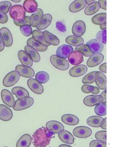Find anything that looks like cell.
I'll list each match as a JSON object with an SVG mask.
<instances>
[{"label":"cell","mask_w":131,"mask_h":147,"mask_svg":"<svg viewBox=\"0 0 131 147\" xmlns=\"http://www.w3.org/2000/svg\"><path fill=\"white\" fill-rule=\"evenodd\" d=\"M75 49L76 51L81 52L82 55H84L86 57H91L92 55H94V53L91 51L90 48L85 44L77 46Z\"/></svg>","instance_id":"obj_38"},{"label":"cell","mask_w":131,"mask_h":147,"mask_svg":"<svg viewBox=\"0 0 131 147\" xmlns=\"http://www.w3.org/2000/svg\"><path fill=\"white\" fill-rule=\"evenodd\" d=\"M100 8V4L98 2H94L89 5L85 9V13L87 16H91L99 10Z\"/></svg>","instance_id":"obj_36"},{"label":"cell","mask_w":131,"mask_h":147,"mask_svg":"<svg viewBox=\"0 0 131 147\" xmlns=\"http://www.w3.org/2000/svg\"><path fill=\"white\" fill-rule=\"evenodd\" d=\"M27 85L30 90L36 94H41L44 92L43 85L33 78H30L27 81Z\"/></svg>","instance_id":"obj_7"},{"label":"cell","mask_w":131,"mask_h":147,"mask_svg":"<svg viewBox=\"0 0 131 147\" xmlns=\"http://www.w3.org/2000/svg\"><path fill=\"white\" fill-rule=\"evenodd\" d=\"M86 3V4L89 5L91 4H92L94 2H95V0H93V1H91V0H85Z\"/></svg>","instance_id":"obj_57"},{"label":"cell","mask_w":131,"mask_h":147,"mask_svg":"<svg viewBox=\"0 0 131 147\" xmlns=\"http://www.w3.org/2000/svg\"><path fill=\"white\" fill-rule=\"evenodd\" d=\"M12 93L15 94L18 99L29 96V94L27 90L25 88L20 86H17L13 88L12 89Z\"/></svg>","instance_id":"obj_32"},{"label":"cell","mask_w":131,"mask_h":147,"mask_svg":"<svg viewBox=\"0 0 131 147\" xmlns=\"http://www.w3.org/2000/svg\"><path fill=\"white\" fill-rule=\"evenodd\" d=\"M46 127L54 134L62 133L64 130V126L56 121H50L46 123Z\"/></svg>","instance_id":"obj_9"},{"label":"cell","mask_w":131,"mask_h":147,"mask_svg":"<svg viewBox=\"0 0 131 147\" xmlns=\"http://www.w3.org/2000/svg\"><path fill=\"white\" fill-rule=\"evenodd\" d=\"M4 41L3 39L2 36L1 34H0V52H2L4 50Z\"/></svg>","instance_id":"obj_52"},{"label":"cell","mask_w":131,"mask_h":147,"mask_svg":"<svg viewBox=\"0 0 131 147\" xmlns=\"http://www.w3.org/2000/svg\"><path fill=\"white\" fill-rule=\"evenodd\" d=\"M7 21H8V16L7 14L0 11V23L4 24L7 23Z\"/></svg>","instance_id":"obj_50"},{"label":"cell","mask_w":131,"mask_h":147,"mask_svg":"<svg viewBox=\"0 0 131 147\" xmlns=\"http://www.w3.org/2000/svg\"><path fill=\"white\" fill-rule=\"evenodd\" d=\"M105 122V119L99 116H92L88 119L87 123L88 125L92 127H101Z\"/></svg>","instance_id":"obj_23"},{"label":"cell","mask_w":131,"mask_h":147,"mask_svg":"<svg viewBox=\"0 0 131 147\" xmlns=\"http://www.w3.org/2000/svg\"><path fill=\"white\" fill-rule=\"evenodd\" d=\"M50 62L55 68L61 71H66L69 69V62L67 60L56 55H53L51 56Z\"/></svg>","instance_id":"obj_3"},{"label":"cell","mask_w":131,"mask_h":147,"mask_svg":"<svg viewBox=\"0 0 131 147\" xmlns=\"http://www.w3.org/2000/svg\"><path fill=\"white\" fill-rule=\"evenodd\" d=\"M52 20V16L50 14H44L42 16L41 21L37 29L38 30H44L49 26Z\"/></svg>","instance_id":"obj_28"},{"label":"cell","mask_w":131,"mask_h":147,"mask_svg":"<svg viewBox=\"0 0 131 147\" xmlns=\"http://www.w3.org/2000/svg\"><path fill=\"white\" fill-rule=\"evenodd\" d=\"M43 35L44 37L45 40L48 42L50 45L53 46H58L60 44V40L57 37L51 33L50 32L48 31H45L43 32Z\"/></svg>","instance_id":"obj_26"},{"label":"cell","mask_w":131,"mask_h":147,"mask_svg":"<svg viewBox=\"0 0 131 147\" xmlns=\"http://www.w3.org/2000/svg\"><path fill=\"white\" fill-rule=\"evenodd\" d=\"M13 116L12 110L6 106L0 105V119L3 121H9Z\"/></svg>","instance_id":"obj_16"},{"label":"cell","mask_w":131,"mask_h":147,"mask_svg":"<svg viewBox=\"0 0 131 147\" xmlns=\"http://www.w3.org/2000/svg\"><path fill=\"white\" fill-rule=\"evenodd\" d=\"M34 103V100L32 97H25L18 99L14 103L13 109L16 111H21L29 108Z\"/></svg>","instance_id":"obj_2"},{"label":"cell","mask_w":131,"mask_h":147,"mask_svg":"<svg viewBox=\"0 0 131 147\" xmlns=\"http://www.w3.org/2000/svg\"><path fill=\"white\" fill-rule=\"evenodd\" d=\"M96 38L97 40L100 44H106L107 43V30H101L97 32Z\"/></svg>","instance_id":"obj_43"},{"label":"cell","mask_w":131,"mask_h":147,"mask_svg":"<svg viewBox=\"0 0 131 147\" xmlns=\"http://www.w3.org/2000/svg\"><path fill=\"white\" fill-rule=\"evenodd\" d=\"M86 26L82 21H78L74 24L72 27V33L74 36L81 37L85 33Z\"/></svg>","instance_id":"obj_10"},{"label":"cell","mask_w":131,"mask_h":147,"mask_svg":"<svg viewBox=\"0 0 131 147\" xmlns=\"http://www.w3.org/2000/svg\"><path fill=\"white\" fill-rule=\"evenodd\" d=\"M73 51V48L71 46L63 45L58 48L56 53V56L62 58H67L69 55Z\"/></svg>","instance_id":"obj_14"},{"label":"cell","mask_w":131,"mask_h":147,"mask_svg":"<svg viewBox=\"0 0 131 147\" xmlns=\"http://www.w3.org/2000/svg\"><path fill=\"white\" fill-rule=\"evenodd\" d=\"M35 78V80L41 84H44L47 82L49 80L50 76L48 74L46 71H41L38 72L36 74Z\"/></svg>","instance_id":"obj_40"},{"label":"cell","mask_w":131,"mask_h":147,"mask_svg":"<svg viewBox=\"0 0 131 147\" xmlns=\"http://www.w3.org/2000/svg\"><path fill=\"white\" fill-rule=\"evenodd\" d=\"M0 34L2 36L5 46L6 47H11L13 43V38L9 29L6 27L2 28L0 30Z\"/></svg>","instance_id":"obj_15"},{"label":"cell","mask_w":131,"mask_h":147,"mask_svg":"<svg viewBox=\"0 0 131 147\" xmlns=\"http://www.w3.org/2000/svg\"><path fill=\"white\" fill-rule=\"evenodd\" d=\"M91 20L92 23L96 25H101L107 24V13H100L97 14L92 18Z\"/></svg>","instance_id":"obj_35"},{"label":"cell","mask_w":131,"mask_h":147,"mask_svg":"<svg viewBox=\"0 0 131 147\" xmlns=\"http://www.w3.org/2000/svg\"></svg>","instance_id":"obj_60"},{"label":"cell","mask_w":131,"mask_h":147,"mask_svg":"<svg viewBox=\"0 0 131 147\" xmlns=\"http://www.w3.org/2000/svg\"><path fill=\"white\" fill-rule=\"evenodd\" d=\"M9 14L14 21H20L25 18L26 11L22 6L16 5L10 8Z\"/></svg>","instance_id":"obj_4"},{"label":"cell","mask_w":131,"mask_h":147,"mask_svg":"<svg viewBox=\"0 0 131 147\" xmlns=\"http://www.w3.org/2000/svg\"><path fill=\"white\" fill-rule=\"evenodd\" d=\"M25 52L27 54L32 61L35 62H39L40 61L41 57L39 53L35 49L30 46H26L24 48Z\"/></svg>","instance_id":"obj_22"},{"label":"cell","mask_w":131,"mask_h":147,"mask_svg":"<svg viewBox=\"0 0 131 147\" xmlns=\"http://www.w3.org/2000/svg\"><path fill=\"white\" fill-rule=\"evenodd\" d=\"M56 28L59 31L61 32H64L66 31V28L61 22L58 21L56 23Z\"/></svg>","instance_id":"obj_49"},{"label":"cell","mask_w":131,"mask_h":147,"mask_svg":"<svg viewBox=\"0 0 131 147\" xmlns=\"http://www.w3.org/2000/svg\"><path fill=\"white\" fill-rule=\"evenodd\" d=\"M100 28L102 30H106V29H107V24H102V25H100Z\"/></svg>","instance_id":"obj_56"},{"label":"cell","mask_w":131,"mask_h":147,"mask_svg":"<svg viewBox=\"0 0 131 147\" xmlns=\"http://www.w3.org/2000/svg\"><path fill=\"white\" fill-rule=\"evenodd\" d=\"M98 88L102 90H106L107 88V78L104 74L99 71V77L95 81Z\"/></svg>","instance_id":"obj_39"},{"label":"cell","mask_w":131,"mask_h":147,"mask_svg":"<svg viewBox=\"0 0 131 147\" xmlns=\"http://www.w3.org/2000/svg\"><path fill=\"white\" fill-rule=\"evenodd\" d=\"M32 37L37 41L39 42L40 44L43 45V46H46L48 47L50 46V45L47 42L44 38V36L43 35V32L40 31L39 30H35L32 32Z\"/></svg>","instance_id":"obj_34"},{"label":"cell","mask_w":131,"mask_h":147,"mask_svg":"<svg viewBox=\"0 0 131 147\" xmlns=\"http://www.w3.org/2000/svg\"><path fill=\"white\" fill-rule=\"evenodd\" d=\"M86 45L90 48L94 54H100L104 50V46L97 41L96 39H92L87 42Z\"/></svg>","instance_id":"obj_12"},{"label":"cell","mask_w":131,"mask_h":147,"mask_svg":"<svg viewBox=\"0 0 131 147\" xmlns=\"http://www.w3.org/2000/svg\"><path fill=\"white\" fill-rule=\"evenodd\" d=\"M14 23L16 25L18 26H22L24 25H30V17L29 16H25L24 18L20 21H14Z\"/></svg>","instance_id":"obj_47"},{"label":"cell","mask_w":131,"mask_h":147,"mask_svg":"<svg viewBox=\"0 0 131 147\" xmlns=\"http://www.w3.org/2000/svg\"><path fill=\"white\" fill-rule=\"evenodd\" d=\"M98 2L100 4V6L104 10H107V1L106 0H100Z\"/></svg>","instance_id":"obj_51"},{"label":"cell","mask_w":131,"mask_h":147,"mask_svg":"<svg viewBox=\"0 0 131 147\" xmlns=\"http://www.w3.org/2000/svg\"><path fill=\"white\" fill-rule=\"evenodd\" d=\"M81 89L82 92L86 94L92 93L93 94H98L100 92V90L98 87L89 84L83 85Z\"/></svg>","instance_id":"obj_41"},{"label":"cell","mask_w":131,"mask_h":147,"mask_svg":"<svg viewBox=\"0 0 131 147\" xmlns=\"http://www.w3.org/2000/svg\"><path fill=\"white\" fill-rule=\"evenodd\" d=\"M90 147H107V143L100 140H92L90 142Z\"/></svg>","instance_id":"obj_48"},{"label":"cell","mask_w":131,"mask_h":147,"mask_svg":"<svg viewBox=\"0 0 131 147\" xmlns=\"http://www.w3.org/2000/svg\"><path fill=\"white\" fill-rule=\"evenodd\" d=\"M104 59V56L102 54H94L88 59L87 64L90 67H96L101 63Z\"/></svg>","instance_id":"obj_20"},{"label":"cell","mask_w":131,"mask_h":147,"mask_svg":"<svg viewBox=\"0 0 131 147\" xmlns=\"http://www.w3.org/2000/svg\"><path fill=\"white\" fill-rule=\"evenodd\" d=\"M107 118L105 119V122H104V124L101 126V128L103 129L104 130H106L107 129Z\"/></svg>","instance_id":"obj_55"},{"label":"cell","mask_w":131,"mask_h":147,"mask_svg":"<svg viewBox=\"0 0 131 147\" xmlns=\"http://www.w3.org/2000/svg\"><path fill=\"white\" fill-rule=\"evenodd\" d=\"M88 71L87 67L85 65H79L73 67L70 69L69 74L73 77H78L82 76L87 73Z\"/></svg>","instance_id":"obj_17"},{"label":"cell","mask_w":131,"mask_h":147,"mask_svg":"<svg viewBox=\"0 0 131 147\" xmlns=\"http://www.w3.org/2000/svg\"><path fill=\"white\" fill-rule=\"evenodd\" d=\"M69 62L74 65L81 64L83 61V58L82 54L78 51H73L68 56Z\"/></svg>","instance_id":"obj_18"},{"label":"cell","mask_w":131,"mask_h":147,"mask_svg":"<svg viewBox=\"0 0 131 147\" xmlns=\"http://www.w3.org/2000/svg\"><path fill=\"white\" fill-rule=\"evenodd\" d=\"M103 98L100 95H90L83 99V103L89 107H93L103 102Z\"/></svg>","instance_id":"obj_8"},{"label":"cell","mask_w":131,"mask_h":147,"mask_svg":"<svg viewBox=\"0 0 131 147\" xmlns=\"http://www.w3.org/2000/svg\"><path fill=\"white\" fill-rule=\"evenodd\" d=\"M54 133L45 127L37 129L32 135V140L35 147H46L49 145Z\"/></svg>","instance_id":"obj_1"},{"label":"cell","mask_w":131,"mask_h":147,"mask_svg":"<svg viewBox=\"0 0 131 147\" xmlns=\"http://www.w3.org/2000/svg\"><path fill=\"white\" fill-rule=\"evenodd\" d=\"M58 138L60 140L64 143L72 145L74 142V138L71 133L67 130H64L62 133L58 134Z\"/></svg>","instance_id":"obj_24"},{"label":"cell","mask_w":131,"mask_h":147,"mask_svg":"<svg viewBox=\"0 0 131 147\" xmlns=\"http://www.w3.org/2000/svg\"><path fill=\"white\" fill-rule=\"evenodd\" d=\"M38 4L35 0H26L23 3V8L28 13L35 12L37 9Z\"/></svg>","instance_id":"obj_27"},{"label":"cell","mask_w":131,"mask_h":147,"mask_svg":"<svg viewBox=\"0 0 131 147\" xmlns=\"http://www.w3.org/2000/svg\"><path fill=\"white\" fill-rule=\"evenodd\" d=\"M12 4L9 1H2L0 2V11L7 13L11 8Z\"/></svg>","instance_id":"obj_44"},{"label":"cell","mask_w":131,"mask_h":147,"mask_svg":"<svg viewBox=\"0 0 131 147\" xmlns=\"http://www.w3.org/2000/svg\"><path fill=\"white\" fill-rule=\"evenodd\" d=\"M62 121L64 124L68 125L73 126L76 125L79 123V119L74 115L71 114L64 115L61 118Z\"/></svg>","instance_id":"obj_25"},{"label":"cell","mask_w":131,"mask_h":147,"mask_svg":"<svg viewBox=\"0 0 131 147\" xmlns=\"http://www.w3.org/2000/svg\"><path fill=\"white\" fill-rule=\"evenodd\" d=\"M102 98H103V102L102 103L106 104L107 103V97H106V90H105L104 92H102L100 94Z\"/></svg>","instance_id":"obj_54"},{"label":"cell","mask_w":131,"mask_h":147,"mask_svg":"<svg viewBox=\"0 0 131 147\" xmlns=\"http://www.w3.org/2000/svg\"><path fill=\"white\" fill-rule=\"evenodd\" d=\"M74 136L77 138H88L92 134L91 129L86 126H79L74 128L73 130Z\"/></svg>","instance_id":"obj_6"},{"label":"cell","mask_w":131,"mask_h":147,"mask_svg":"<svg viewBox=\"0 0 131 147\" xmlns=\"http://www.w3.org/2000/svg\"><path fill=\"white\" fill-rule=\"evenodd\" d=\"M66 42L70 45L77 47L83 44L84 40L81 37H76L74 35H71L67 37L66 39Z\"/></svg>","instance_id":"obj_37"},{"label":"cell","mask_w":131,"mask_h":147,"mask_svg":"<svg viewBox=\"0 0 131 147\" xmlns=\"http://www.w3.org/2000/svg\"><path fill=\"white\" fill-rule=\"evenodd\" d=\"M12 2H14L18 3L20 2H21V0H12Z\"/></svg>","instance_id":"obj_59"},{"label":"cell","mask_w":131,"mask_h":147,"mask_svg":"<svg viewBox=\"0 0 131 147\" xmlns=\"http://www.w3.org/2000/svg\"><path fill=\"white\" fill-rule=\"evenodd\" d=\"M18 57L23 65L29 67H32L33 61L29 57V56L24 51L20 50L18 51Z\"/></svg>","instance_id":"obj_31"},{"label":"cell","mask_w":131,"mask_h":147,"mask_svg":"<svg viewBox=\"0 0 131 147\" xmlns=\"http://www.w3.org/2000/svg\"><path fill=\"white\" fill-rule=\"evenodd\" d=\"M27 46H30L33 49H35V50L39 52H45L47 50L48 47L46 46H44L40 44L39 42L35 40L33 37H31L28 39L27 41Z\"/></svg>","instance_id":"obj_29"},{"label":"cell","mask_w":131,"mask_h":147,"mask_svg":"<svg viewBox=\"0 0 131 147\" xmlns=\"http://www.w3.org/2000/svg\"><path fill=\"white\" fill-rule=\"evenodd\" d=\"M58 147H72L71 146H70L68 145H64V144H62V145H60V146Z\"/></svg>","instance_id":"obj_58"},{"label":"cell","mask_w":131,"mask_h":147,"mask_svg":"<svg viewBox=\"0 0 131 147\" xmlns=\"http://www.w3.org/2000/svg\"><path fill=\"white\" fill-rule=\"evenodd\" d=\"M95 113L99 116H104L107 114V105L106 104L101 103L97 104L95 107Z\"/></svg>","instance_id":"obj_42"},{"label":"cell","mask_w":131,"mask_h":147,"mask_svg":"<svg viewBox=\"0 0 131 147\" xmlns=\"http://www.w3.org/2000/svg\"><path fill=\"white\" fill-rule=\"evenodd\" d=\"M20 75L18 71H13L7 74L3 80V84L5 87H9L14 86L18 82Z\"/></svg>","instance_id":"obj_5"},{"label":"cell","mask_w":131,"mask_h":147,"mask_svg":"<svg viewBox=\"0 0 131 147\" xmlns=\"http://www.w3.org/2000/svg\"><path fill=\"white\" fill-rule=\"evenodd\" d=\"M97 140L107 143V131H100L97 132L95 135Z\"/></svg>","instance_id":"obj_46"},{"label":"cell","mask_w":131,"mask_h":147,"mask_svg":"<svg viewBox=\"0 0 131 147\" xmlns=\"http://www.w3.org/2000/svg\"><path fill=\"white\" fill-rule=\"evenodd\" d=\"M1 98L3 103L10 107H13L14 105V98L13 95L8 90H2L1 92Z\"/></svg>","instance_id":"obj_13"},{"label":"cell","mask_w":131,"mask_h":147,"mask_svg":"<svg viewBox=\"0 0 131 147\" xmlns=\"http://www.w3.org/2000/svg\"><path fill=\"white\" fill-rule=\"evenodd\" d=\"M16 70L20 76L25 78H32L35 76V71L33 69L23 65H18L16 67Z\"/></svg>","instance_id":"obj_11"},{"label":"cell","mask_w":131,"mask_h":147,"mask_svg":"<svg viewBox=\"0 0 131 147\" xmlns=\"http://www.w3.org/2000/svg\"><path fill=\"white\" fill-rule=\"evenodd\" d=\"M99 77V71H93L88 74L83 79V84H91L94 82Z\"/></svg>","instance_id":"obj_33"},{"label":"cell","mask_w":131,"mask_h":147,"mask_svg":"<svg viewBox=\"0 0 131 147\" xmlns=\"http://www.w3.org/2000/svg\"><path fill=\"white\" fill-rule=\"evenodd\" d=\"M43 11L41 9H37L30 17V24L33 27H37L41 21Z\"/></svg>","instance_id":"obj_19"},{"label":"cell","mask_w":131,"mask_h":147,"mask_svg":"<svg viewBox=\"0 0 131 147\" xmlns=\"http://www.w3.org/2000/svg\"><path fill=\"white\" fill-rule=\"evenodd\" d=\"M20 29L21 33L25 36H29L32 34V28L30 25L22 26Z\"/></svg>","instance_id":"obj_45"},{"label":"cell","mask_w":131,"mask_h":147,"mask_svg":"<svg viewBox=\"0 0 131 147\" xmlns=\"http://www.w3.org/2000/svg\"><path fill=\"white\" fill-rule=\"evenodd\" d=\"M85 0H76L72 3L69 6V10L72 13H76L83 10L86 6Z\"/></svg>","instance_id":"obj_21"},{"label":"cell","mask_w":131,"mask_h":147,"mask_svg":"<svg viewBox=\"0 0 131 147\" xmlns=\"http://www.w3.org/2000/svg\"><path fill=\"white\" fill-rule=\"evenodd\" d=\"M99 70L100 71L106 73H107V63H105L100 65L99 67Z\"/></svg>","instance_id":"obj_53"},{"label":"cell","mask_w":131,"mask_h":147,"mask_svg":"<svg viewBox=\"0 0 131 147\" xmlns=\"http://www.w3.org/2000/svg\"><path fill=\"white\" fill-rule=\"evenodd\" d=\"M32 140V138L29 134H25L17 142L16 147H29Z\"/></svg>","instance_id":"obj_30"}]
</instances>
